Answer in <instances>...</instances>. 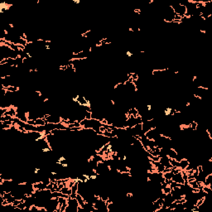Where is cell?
<instances>
[{"mask_svg": "<svg viewBox=\"0 0 212 212\" xmlns=\"http://www.w3.org/2000/svg\"><path fill=\"white\" fill-rule=\"evenodd\" d=\"M172 181L177 182V183H180V184H184L185 183V181L183 180L182 178V172H178V173H176V174H173L172 178Z\"/></svg>", "mask_w": 212, "mask_h": 212, "instance_id": "1", "label": "cell"}]
</instances>
